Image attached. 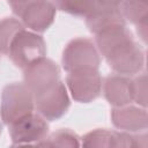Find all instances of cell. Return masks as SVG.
<instances>
[{"label": "cell", "mask_w": 148, "mask_h": 148, "mask_svg": "<svg viewBox=\"0 0 148 148\" xmlns=\"http://www.w3.org/2000/svg\"><path fill=\"white\" fill-rule=\"evenodd\" d=\"M34 95L24 83L13 82L3 87L0 103V114L3 124L8 126L34 112Z\"/></svg>", "instance_id": "obj_1"}, {"label": "cell", "mask_w": 148, "mask_h": 148, "mask_svg": "<svg viewBox=\"0 0 148 148\" xmlns=\"http://www.w3.org/2000/svg\"><path fill=\"white\" fill-rule=\"evenodd\" d=\"M7 56L16 67L23 69L46 56L45 40L37 32L22 29L13 38Z\"/></svg>", "instance_id": "obj_2"}, {"label": "cell", "mask_w": 148, "mask_h": 148, "mask_svg": "<svg viewBox=\"0 0 148 148\" xmlns=\"http://www.w3.org/2000/svg\"><path fill=\"white\" fill-rule=\"evenodd\" d=\"M61 64L67 73L86 68L98 69L101 64L99 52L91 39L79 37L72 39L64 49Z\"/></svg>", "instance_id": "obj_3"}, {"label": "cell", "mask_w": 148, "mask_h": 148, "mask_svg": "<svg viewBox=\"0 0 148 148\" xmlns=\"http://www.w3.org/2000/svg\"><path fill=\"white\" fill-rule=\"evenodd\" d=\"M104 58L113 72L127 76L139 74L145 65V51L134 39L114 47Z\"/></svg>", "instance_id": "obj_4"}, {"label": "cell", "mask_w": 148, "mask_h": 148, "mask_svg": "<svg viewBox=\"0 0 148 148\" xmlns=\"http://www.w3.org/2000/svg\"><path fill=\"white\" fill-rule=\"evenodd\" d=\"M66 84L72 98L79 103H90L102 92V76L94 68L68 72Z\"/></svg>", "instance_id": "obj_5"}, {"label": "cell", "mask_w": 148, "mask_h": 148, "mask_svg": "<svg viewBox=\"0 0 148 148\" xmlns=\"http://www.w3.org/2000/svg\"><path fill=\"white\" fill-rule=\"evenodd\" d=\"M58 65L46 57L32 62L23 68V83L29 88L34 96L39 95L60 81Z\"/></svg>", "instance_id": "obj_6"}, {"label": "cell", "mask_w": 148, "mask_h": 148, "mask_svg": "<svg viewBox=\"0 0 148 148\" xmlns=\"http://www.w3.org/2000/svg\"><path fill=\"white\" fill-rule=\"evenodd\" d=\"M8 132L13 145L38 143L47 136L49 124L39 113L31 112L8 125Z\"/></svg>", "instance_id": "obj_7"}, {"label": "cell", "mask_w": 148, "mask_h": 148, "mask_svg": "<svg viewBox=\"0 0 148 148\" xmlns=\"http://www.w3.org/2000/svg\"><path fill=\"white\" fill-rule=\"evenodd\" d=\"M34 99L37 112L49 121L60 119L71 105L67 88L61 81L49 90L34 96Z\"/></svg>", "instance_id": "obj_8"}, {"label": "cell", "mask_w": 148, "mask_h": 148, "mask_svg": "<svg viewBox=\"0 0 148 148\" xmlns=\"http://www.w3.org/2000/svg\"><path fill=\"white\" fill-rule=\"evenodd\" d=\"M57 8L51 0H32L18 18L24 27L35 32L46 31L56 18Z\"/></svg>", "instance_id": "obj_9"}, {"label": "cell", "mask_w": 148, "mask_h": 148, "mask_svg": "<svg viewBox=\"0 0 148 148\" xmlns=\"http://www.w3.org/2000/svg\"><path fill=\"white\" fill-rule=\"evenodd\" d=\"M111 121L118 130L136 133L147 130L148 116L143 106L126 104L123 106H113L111 110Z\"/></svg>", "instance_id": "obj_10"}, {"label": "cell", "mask_w": 148, "mask_h": 148, "mask_svg": "<svg viewBox=\"0 0 148 148\" xmlns=\"http://www.w3.org/2000/svg\"><path fill=\"white\" fill-rule=\"evenodd\" d=\"M103 95L112 106H123L133 102L132 79L127 75L110 74L102 82Z\"/></svg>", "instance_id": "obj_11"}, {"label": "cell", "mask_w": 148, "mask_h": 148, "mask_svg": "<svg viewBox=\"0 0 148 148\" xmlns=\"http://www.w3.org/2000/svg\"><path fill=\"white\" fill-rule=\"evenodd\" d=\"M86 24L90 32L97 34L116 25H125V18L120 8H99L92 10L86 17Z\"/></svg>", "instance_id": "obj_12"}, {"label": "cell", "mask_w": 148, "mask_h": 148, "mask_svg": "<svg viewBox=\"0 0 148 148\" xmlns=\"http://www.w3.org/2000/svg\"><path fill=\"white\" fill-rule=\"evenodd\" d=\"M132 39H134L133 35L126 25H116L97 32L95 37V45L98 52L105 57L114 47Z\"/></svg>", "instance_id": "obj_13"}, {"label": "cell", "mask_w": 148, "mask_h": 148, "mask_svg": "<svg viewBox=\"0 0 148 148\" xmlns=\"http://www.w3.org/2000/svg\"><path fill=\"white\" fill-rule=\"evenodd\" d=\"M120 10L124 18L133 24H140L148 20V0H124Z\"/></svg>", "instance_id": "obj_14"}, {"label": "cell", "mask_w": 148, "mask_h": 148, "mask_svg": "<svg viewBox=\"0 0 148 148\" xmlns=\"http://www.w3.org/2000/svg\"><path fill=\"white\" fill-rule=\"evenodd\" d=\"M22 29H24V25L17 18L5 17L0 20V54H8L13 38Z\"/></svg>", "instance_id": "obj_15"}, {"label": "cell", "mask_w": 148, "mask_h": 148, "mask_svg": "<svg viewBox=\"0 0 148 148\" xmlns=\"http://www.w3.org/2000/svg\"><path fill=\"white\" fill-rule=\"evenodd\" d=\"M44 147H79L80 138L69 128H60L37 143Z\"/></svg>", "instance_id": "obj_16"}, {"label": "cell", "mask_w": 148, "mask_h": 148, "mask_svg": "<svg viewBox=\"0 0 148 148\" xmlns=\"http://www.w3.org/2000/svg\"><path fill=\"white\" fill-rule=\"evenodd\" d=\"M57 9L75 16L86 17L95 8L94 0H52Z\"/></svg>", "instance_id": "obj_17"}, {"label": "cell", "mask_w": 148, "mask_h": 148, "mask_svg": "<svg viewBox=\"0 0 148 148\" xmlns=\"http://www.w3.org/2000/svg\"><path fill=\"white\" fill-rule=\"evenodd\" d=\"M114 138L116 131L96 128L83 135L81 145L84 147H114Z\"/></svg>", "instance_id": "obj_18"}, {"label": "cell", "mask_w": 148, "mask_h": 148, "mask_svg": "<svg viewBox=\"0 0 148 148\" xmlns=\"http://www.w3.org/2000/svg\"><path fill=\"white\" fill-rule=\"evenodd\" d=\"M133 88V102L138 103L140 106H147V75L145 73L139 74L136 77L132 79Z\"/></svg>", "instance_id": "obj_19"}, {"label": "cell", "mask_w": 148, "mask_h": 148, "mask_svg": "<svg viewBox=\"0 0 148 148\" xmlns=\"http://www.w3.org/2000/svg\"><path fill=\"white\" fill-rule=\"evenodd\" d=\"M32 0H8V3L12 8V12L20 17V15L22 14V12L24 10V8L31 2Z\"/></svg>", "instance_id": "obj_20"}, {"label": "cell", "mask_w": 148, "mask_h": 148, "mask_svg": "<svg viewBox=\"0 0 148 148\" xmlns=\"http://www.w3.org/2000/svg\"><path fill=\"white\" fill-rule=\"evenodd\" d=\"M94 1H95V8H94L95 10L99 8H120L124 0H94Z\"/></svg>", "instance_id": "obj_21"}, {"label": "cell", "mask_w": 148, "mask_h": 148, "mask_svg": "<svg viewBox=\"0 0 148 148\" xmlns=\"http://www.w3.org/2000/svg\"><path fill=\"white\" fill-rule=\"evenodd\" d=\"M136 31L140 38L146 43L147 42V22H142L140 24H136Z\"/></svg>", "instance_id": "obj_22"}, {"label": "cell", "mask_w": 148, "mask_h": 148, "mask_svg": "<svg viewBox=\"0 0 148 148\" xmlns=\"http://www.w3.org/2000/svg\"><path fill=\"white\" fill-rule=\"evenodd\" d=\"M1 132H2V125H1V123H0V135H1Z\"/></svg>", "instance_id": "obj_23"}]
</instances>
